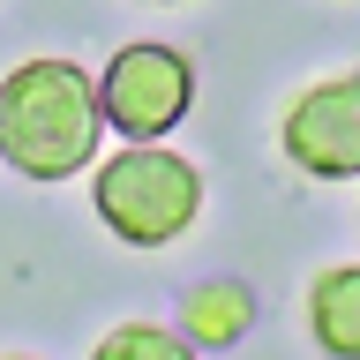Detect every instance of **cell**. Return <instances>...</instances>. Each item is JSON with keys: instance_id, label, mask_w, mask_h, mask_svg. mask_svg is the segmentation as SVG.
Segmentation results:
<instances>
[{"instance_id": "1", "label": "cell", "mask_w": 360, "mask_h": 360, "mask_svg": "<svg viewBox=\"0 0 360 360\" xmlns=\"http://www.w3.org/2000/svg\"><path fill=\"white\" fill-rule=\"evenodd\" d=\"M98 90L75 60H22L0 83V158L22 180H68L98 158Z\"/></svg>"}, {"instance_id": "2", "label": "cell", "mask_w": 360, "mask_h": 360, "mask_svg": "<svg viewBox=\"0 0 360 360\" xmlns=\"http://www.w3.org/2000/svg\"><path fill=\"white\" fill-rule=\"evenodd\" d=\"M90 202H98V218L112 225V240L128 248H165L180 240L202 210V173L188 158L158 150V143H128V150L98 165L90 180Z\"/></svg>"}, {"instance_id": "3", "label": "cell", "mask_w": 360, "mask_h": 360, "mask_svg": "<svg viewBox=\"0 0 360 360\" xmlns=\"http://www.w3.org/2000/svg\"><path fill=\"white\" fill-rule=\"evenodd\" d=\"M90 90H98V120H112L128 143H158L195 105V68L173 45H120L105 83H90Z\"/></svg>"}, {"instance_id": "4", "label": "cell", "mask_w": 360, "mask_h": 360, "mask_svg": "<svg viewBox=\"0 0 360 360\" xmlns=\"http://www.w3.org/2000/svg\"><path fill=\"white\" fill-rule=\"evenodd\" d=\"M285 158L315 180H353L360 173V83L330 75L292 98L285 112Z\"/></svg>"}, {"instance_id": "5", "label": "cell", "mask_w": 360, "mask_h": 360, "mask_svg": "<svg viewBox=\"0 0 360 360\" xmlns=\"http://www.w3.org/2000/svg\"><path fill=\"white\" fill-rule=\"evenodd\" d=\"M308 330L330 360H360V270L338 263L323 285L308 292Z\"/></svg>"}, {"instance_id": "6", "label": "cell", "mask_w": 360, "mask_h": 360, "mask_svg": "<svg viewBox=\"0 0 360 360\" xmlns=\"http://www.w3.org/2000/svg\"><path fill=\"white\" fill-rule=\"evenodd\" d=\"M248 323H255V300H248V285H233V278H218V285H195L188 292V345H240Z\"/></svg>"}, {"instance_id": "7", "label": "cell", "mask_w": 360, "mask_h": 360, "mask_svg": "<svg viewBox=\"0 0 360 360\" xmlns=\"http://www.w3.org/2000/svg\"><path fill=\"white\" fill-rule=\"evenodd\" d=\"M90 360H195V345L165 323H120V330L98 338V353Z\"/></svg>"}, {"instance_id": "8", "label": "cell", "mask_w": 360, "mask_h": 360, "mask_svg": "<svg viewBox=\"0 0 360 360\" xmlns=\"http://www.w3.org/2000/svg\"><path fill=\"white\" fill-rule=\"evenodd\" d=\"M0 360H30V353H0Z\"/></svg>"}]
</instances>
